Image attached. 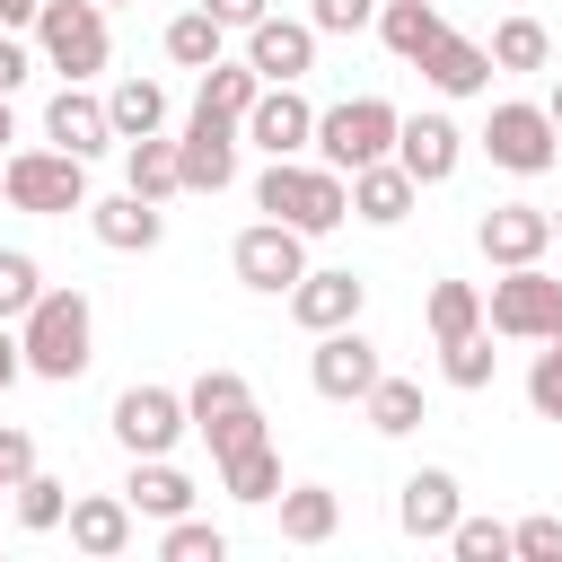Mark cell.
<instances>
[{"instance_id": "6da1fadb", "label": "cell", "mask_w": 562, "mask_h": 562, "mask_svg": "<svg viewBox=\"0 0 562 562\" xmlns=\"http://www.w3.org/2000/svg\"><path fill=\"white\" fill-rule=\"evenodd\" d=\"M18 351H26V378L70 386L97 360V307H88V290H35V307L18 316Z\"/></svg>"}, {"instance_id": "7a4b0ae2", "label": "cell", "mask_w": 562, "mask_h": 562, "mask_svg": "<svg viewBox=\"0 0 562 562\" xmlns=\"http://www.w3.org/2000/svg\"><path fill=\"white\" fill-rule=\"evenodd\" d=\"M255 211L281 220V228H299V237H325V228L351 220V176H334L325 158H316V167H307V158H272V167L255 176Z\"/></svg>"}, {"instance_id": "3957f363", "label": "cell", "mask_w": 562, "mask_h": 562, "mask_svg": "<svg viewBox=\"0 0 562 562\" xmlns=\"http://www.w3.org/2000/svg\"><path fill=\"white\" fill-rule=\"evenodd\" d=\"M395 123H404V114H395L386 97H342V105L316 114V140H307V149H316L334 176H351V167H369V158H395Z\"/></svg>"}, {"instance_id": "277c9868", "label": "cell", "mask_w": 562, "mask_h": 562, "mask_svg": "<svg viewBox=\"0 0 562 562\" xmlns=\"http://www.w3.org/2000/svg\"><path fill=\"white\" fill-rule=\"evenodd\" d=\"M0 193L35 220H61V211H88V158L70 149H9L0 158Z\"/></svg>"}, {"instance_id": "5b68a950", "label": "cell", "mask_w": 562, "mask_h": 562, "mask_svg": "<svg viewBox=\"0 0 562 562\" xmlns=\"http://www.w3.org/2000/svg\"><path fill=\"white\" fill-rule=\"evenodd\" d=\"M483 325L509 334V342H553L562 334V281L544 263H509L492 281V299H483Z\"/></svg>"}, {"instance_id": "8992f818", "label": "cell", "mask_w": 562, "mask_h": 562, "mask_svg": "<svg viewBox=\"0 0 562 562\" xmlns=\"http://www.w3.org/2000/svg\"><path fill=\"white\" fill-rule=\"evenodd\" d=\"M35 53L61 70V79H97L105 70V9L97 0H44V18H35Z\"/></svg>"}, {"instance_id": "52a82bcc", "label": "cell", "mask_w": 562, "mask_h": 562, "mask_svg": "<svg viewBox=\"0 0 562 562\" xmlns=\"http://www.w3.org/2000/svg\"><path fill=\"white\" fill-rule=\"evenodd\" d=\"M483 158L509 167V176H544V167L562 158V132L544 123V105L509 97V105H492V123H483Z\"/></svg>"}, {"instance_id": "ba28073f", "label": "cell", "mask_w": 562, "mask_h": 562, "mask_svg": "<svg viewBox=\"0 0 562 562\" xmlns=\"http://www.w3.org/2000/svg\"><path fill=\"white\" fill-rule=\"evenodd\" d=\"M378 342L360 334V325H334V334H316V351H307V386L325 395V404H360L369 386H378Z\"/></svg>"}, {"instance_id": "9c48e42d", "label": "cell", "mask_w": 562, "mask_h": 562, "mask_svg": "<svg viewBox=\"0 0 562 562\" xmlns=\"http://www.w3.org/2000/svg\"><path fill=\"white\" fill-rule=\"evenodd\" d=\"M228 263H237V281H246V290L281 299V290L307 272V237H299V228H281V220H255V228H237Z\"/></svg>"}, {"instance_id": "30bf717a", "label": "cell", "mask_w": 562, "mask_h": 562, "mask_svg": "<svg viewBox=\"0 0 562 562\" xmlns=\"http://www.w3.org/2000/svg\"><path fill=\"white\" fill-rule=\"evenodd\" d=\"M105 422H114V439H123L132 457H167V448H176V439L193 430V422H184V395H176V386H123Z\"/></svg>"}, {"instance_id": "8fae6325", "label": "cell", "mask_w": 562, "mask_h": 562, "mask_svg": "<svg viewBox=\"0 0 562 562\" xmlns=\"http://www.w3.org/2000/svg\"><path fill=\"white\" fill-rule=\"evenodd\" d=\"M263 158H299L307 140H316V105L299 97V79H263V97L246 105V123H237Z\"/></svg>"}, {"instance_id": "7c38bea8", "label": "cell", "mask_w": 562, "mask_h": 562, "mask_svg": "<svg viewBox=\"0 0 562 562\" xmlns=\"http://www.w3.org/2000/svg\"><path fill=\"white\" fill-rule=\"evenodd\" d=\"M176 167H184V193H228L237 184V123L193 105L184 114V140H176Z\"/></svg>"}, {"instance_id": "4fadbf2b", "label": "cell", "mask_w": 562, "mask_h": 562, "mask_svg": "<svg viewBox=\"0 0 562 562\" xmlns=\"http://www.w3.org/2000/svg\"><path fill=\"white\" fill-rule=\"evenodd\" d=\"M395 167H404L413 184H448V176L465 167V132H457L448 114H404V123H395Z\"/></svg>"}, {"instance_id": "5bb4252c", "label": "cell", "mask_w": 562, "mask_h": 562, "mask_svg": "<svg viewBox=\"0 0 562 562\" xmlns=\"http://www.w3.org/2000/svg\"><path fill=\"white\" fill-rule=\"evenodd\" d=\"M474 246L509 272V263H544V246H553V211H536V202H492L483 220H474Z\"/></svg>"}, {"instance_id": "9a60e30c", "label": "cell", "mask_w": 562, "mask_h": 562, "mask_svg": "<svg viewBox=\"0 0 562 562\" xmlns=\"http://www.w3.org/2000/svg\"><path fill=\"white\" fill-rule=\"evenodd\" d=\"M281 299H290V316H299L307 334H334V325H360L369 281H360V272H316V263H307V272H299Z\"/></svg>"}, {"instance_id": "2e32d148", "label": "cell", "mask_w": 562, "mask_h": 562, "mask_svg": "<svg viewBox=\"0 0 562 562\" xmlns=\"http://www.w3.org/2000/svg\"><path fill=\"white\" fill-rule=\"evenodd\" d=\"M246 70H255V79H307V70H316V26L263 9V18L246 26Z\"/></svg>"}, {"instance_id": "e0dca14e", "label": "cell", "mask_w": 562, "mask_h": 562, "mask_svg": "<svg viewBox=\"0 0 562 562\" xmlns=\"http://www.w3.org/2000/svg\"><path fill=\"white\" fill-rule=\"evenodd\" d=\"M457 509H465V492H457L448 465H422V474H404V492H395V527H404L413 544H439V536L457 527Z\"/></svg>"}, {"instance_id": "ac0fdd59", "label": "cell", "mask_w": 562, "mask_h": 562, "mask_svg": "<svg viewBox=\"0 0 562 562\" xmlns=\"http://www.w3.org/2000/svg\"><path fill=\"white\" fill-rule=\"evenodd\" d=\"M44 140H53V149H70V158H97V149H114L105 97H88L79 79H61V88H53V105H44Z\"/></svg>"}, {"instance_id": "d6986e66", "label": "cell", "mask_w": 562, "mask_h": 562, "mask_svg": "<svg viewBox=\"0 0 562 562\" xmlns=\"http://www.w3.org/2000/svg\"><path fill=\"white\" fill-rule=\"evenodd\" d=\"M61 527H70V544L88 553V562H114V553H132V501L123 492H79L70 509H61Z\"/></svg>"}, {"instance_id": "ffe728a7", "label": "cell", "mask_w": 562, "mask_h": 562, "mask_svg": "<svg viewBox=\"0 0 562 562\" xmlns=\"http://www.w3.org/2000/svg\"><path fill=\"white\" fill-rule=\"evenodd\" d=\"M88 228H97V246H105V255H149V246L167 237V211H158V202H140V193L123 184L114 202H88Z\"/></svg>"}, {"instance_id": "44dd1931", "label": "cell", "mask_w": 562, "mask_h": 562, "mask_svg": "<svg viewBox=\"0 0 562 562\" xmlns=\"http://www.w3.org/2000/svg\"><path fill=\"white\" fill-rule=\"evenodd\" d=\"M413 70H422L439 97H483V88H492V53H483L474 35H448V26H439V44H430Z\"/></svg>"}, {"instance_id": "7402d4cb", "label": "cell", "mask_w": 562, "mask_h": 562, "mask_svg": "<svg viewBox=\"0 0 562 562\" xmlns=\"http://www.w3.org/2000/svg\"><path fill=\"white\" fill-rule=\"evenodd\" d=\"M413 202H422V184H413L395 158H369V167H351V220H369V228H395Z\"/></svg>"}, {"instance_id": "603a6c76", "label": "cell", "mask_w": 562, "mask_h": 562, "mask_svg": "<svg viewBox=\"0 0 562 562\" xmlns=\"http://www.w3.org/2000/svg\"><path fill=\"white\" fill-rule=\"evenodd\" d=\"M123 501H132V518H184V509H193V474L167 465V457H132Z\"/></svg>"}, {"instance_id": "cb8c5ba5", "label": "cell", "mask_w": 562, "mask_h": 562, "mask_svg": "<svg viewBox=\"0 0 562 562\" xmlns=\"http://www.w3.org/2000/svg\"><path fill=\"white\" fill-rule=\"evenodd\" d=\"M123 184H132L140 202H167V193H184L176 140H167V132H140V140H123Z\"/></svg>"}, {"instance_id": "d4e9b609", "label": "cell", "mask_w": 562, "mask_h": 562, "mask_svg": "<svg viewBox=\"0 0 562 562\" xmlns=\"http://www.w3.org/2000/svg\"><path fill=\"white\" fill-rule=\"evenodd\" d=\"M237 413H255V386H246L237 369H202V378L184 386V422H193L202 439H211L220 422H237Z\"/></svg>"}, {"instance_id": "484cf974", "label": "cell", "mask_w": 562, "mask_h": 562, "mask_svg": "<svg viewBox=\"0 0 562 562\" xmlns=\"http://www.w3.org/2000/svg\"><path fill=\"white\" fill-rule=\"evenodd\" d=\"M272 509H281V544H325V536L342 527V501H334L325 483H290Z\"/></svg>"}, {"instance_id": "4316f807", "label": "cell", "mask_w": 562, "mask_h": 562, "mask_svg": "<svg viewBox=\"0 0 562 562\" xmlns=\"http://www.w3.org/2000/svg\"><path fill=\"white\" fill-rule=\"evenodd\" d=\"M369 26L386 35V53H395V61H422V53L439 44V26H448V18H439L430 0H378V18H369Z\"/></svg>"}, {"instance_id": "83f0119b", "label": "cell", "mask_w": 562, "mask_h": 562, "mask_svg": "<svg viewBox=\"0 0 562 562\" xmlns=\"http://www.w3.org/2000/svg\"><path fill=\"white\" fill-rule=\"evenodd\" d=\"M220 483H228V501H246V509H272V501H281V457H272V439H255V448L220 457Z\"/></svg>"}, {"instance_id": "f1b7e54d", "label": "cell", "mask_w": 562, "mask_h": 562, "mask_svg": "<svg viewBox=\"0 0 562 562\" xmlns=\"http://www.w3.org/2000/svg\"><path fill=\"white\" fill-rule=\"evenodd\" d=\"M158 44H167V61H176V70H211V61H220V44H228V26L193 0L184 18H167V35H158Z\"/></svg>"}, {"instance_id": "f546056e", "label": "cell", "mask_w": 562, "mask_h": 562, "mask_svg": "<svg viewBox=\"0 0 562 562\" xmlns=\"http://www.w3.org/2000/svg\"><path fill=\"white\" fill-rule=\"evenodd\" d=\"M105 123H114V140L167 132V88H158V79H123V88L105 97Z\"/></svg>"}, {"instance_id": "4dcf8cb0", "label": "cell", "mask_w": 562, "mask_h": 562, "mask_svg": "<svg viewBox=\"0 0 562 562\" xmlns=\"http://www.w3.org/2000/svg\"><path fill=\"white\" fill-rule=\"evenodd\" d=\"M492 369H501V351H492V325H474V334L439 342V378H448L457 395H483V386H492Z\"/></svg>"}, {"instance_id": "1f68e13d", "label": "cell", "mask_w": 562, "mask_h": 562, "mask_svg": "<svg viewBox=\"0 0 562 562\" xmlns=\"http://www.w3.org/2000/svg\"><path fill=\"white\" fill-rule=\"evenodd\" d=\"M360 404H369V430H378V439L422 430V386H413V378H395V369H378V386H369Z\"/></svg>"}, {"instance_id": "d6a6232c", "label": "cell", "mask_w": 562, "mask_h": 562, "mask_svg": "<svg viewBox=\"0 0 562 562\" xmlns=\"http://www.w3.org/2000/svg\"><path fill=\"white\" fill-rule=\"evenodd\" d=\"M9 509H18V527H26V536H53V527H61V509H70V483L35 465V474H18V483H9Z\"/></svg>"}, {"instance_id": "836d02e7", "label": "cell", "mask_w": 562, "mask_h": 562, "mask_svg": "<svg viewBox=\"0 0 562 562\" xmlns=\"http://www.w3.org/2000/svg\"><path fill=\"white\" fill-rule=\"evenodd\" d=\"M483 53H492V70H544L553 61V35H544V18H501Z\"/></svg>"}, {"instance_id": "e575fe53", "label": "cell", "mask_w": 562, "mask_h": 562, "mask_svg": "<svg viewBox=\"0 0 562 562\" xmlns=\"http://www.w3.org/2000/svg\"><path fill=\"white\" fill-rule=\"evenodd\" d=\"M430 342H457V334H474L483 325V290L474 281H430Z\"/></svg>"}, {"instance_id": "d590c367", "label": "cell", "mask_w": 562, "mask_h": 562, "mask_svg": "<svg viewBox=\"0 0 562 562\" xmlns=\"http://www.w3.org/2000/svg\"><path fill=\"white\" fill-rule=\"evenodd\" d=\"M255 97H263V79H255L246 61H211V70H202V97H193V105H211V114L246 123V105H255Z\"/></svg>"}, {"instance_id": "8d00e7d4", "label": "cell", "mask_w": 562, "mask_h": 562, "mask_svg": "<svg viewBox=\"0 0 562 562\" xmlns=\"http://www.w3.org/2000/svg\"><path fill=\"white\" fill-rule=\"evenodd\" d=\"M158 553L167 562H228V536L211 518H158Z\"/></svg>"}, {"instance_id": "74e56055", "label": "cell", "mask_w": 562, "mask_h": 562, "mask_svg": "<svg viewBox=\"0 0 562 562\" xmlns=\"http://www.w3.org/2000/svg\"><path fill=\"white\" fill-rule=\"evenodd\" d=\"M439 544H448L457 562H509V527H501V518H465V509H457V527H448Z\"/></svg>"}, {"instance_id": "f35d334b", "label": "cell", "mask_w": 562, "mask_h": 562, "mask_svg": "<svg viewBox=\"0 0 562 562\" xmlns=\"http://www.w3.org/2000/svg\"><path fill=\"white\" fill-rule=\"evenodd\" d=\"M35 290H44V263L18 255V246H0V325H18L35 307Z\"/></svg>"}, {"instance_id": "ab89813d", "label": "cell", "mask_w": 562, "mask_h": 562, "mask_svg": "<svg viewBox=\"0 0 562 562\" xmlns=\"http://www.w3.org/2000/svg\"><path fill=\"white\" fill-rule=\"evenodd\" d=\"M509 553H518V562H562V518H553V509L518 518V527H509Z\"/></svg>"}, {"instance_id": "60d3db41", "label": "cell", "mask_w": 562, "mask_h": 562, "mask_svg": "<svg viewBox=\"0 0 562 562\" xmlns=\"http://www.w3.org/2000/svg\"><path fill=\"white\" fill-rule=\"evenodd\" d=\"M527 404H536L544 422H562V342L536 351V369H527Z\"/></svg>"}, {"instance_id": "b9f144b4", "label": "cell", "mask_w": 562, "mask_h": 562, "mask_svg": "<svg viewBox=\"0 0 562 562\" xmlns=\"http://www.w3.org/2000/svg\"><path fill=\"white\" fill-rule=\"evenodd\" d=\"M369 18H378V0H316V9H307L316 35H360Z\"/></svg>"}, {"instance_id": "7bdbcfd3", "label": "cell", "mask_w": 562, "mask_h": 562, "mask_svg": "<svg viewBox=\"0 0 562 562\" xmlns=\"http://www.w3.org/2000/svg\"><path fill=\"white\" fill-rule=\"evenodd\" d=\"M18 474H35V439H26V430H9V422H0V492H9V483H18Z\"/></svg>"}, {"instance_id": "ee69618b", "label": "cell", "mask_w": 562, "mask_h": 562, "mask_svg": "<svg viewBox=\"0 0 562 562\" xmlns=\"http://www.w3.org/2000/svg\"><path fill=\"white\" fill-rule=\"evenodd\" d=\"M26 70H35V53H26V44L0 26V97H18V88H26Z\"/></svg>"}, {"instance_id": "f6af8a7d", "label": "cell", "mask_w": 562, "mask_h": 562, "mask_svg": "<svg viewBox=\"0 0 562 562\" xmlns=\"http://www.w3.org/2000/svg\"><path fill=\"white\" fill-rule=\"evenodd\" d=\"M26 378V351H18V325H0V395Z\"/></svg>"}, {"instance_id": "bcb514c9", "label": "cell", "mask_w": 562, "mask_h": 562, "mask_svg": "<svg viewBox=\"0 0 562 562\" xmlns=\"http://www.w3.org/2000/svg\"><path fill=\"white\" fill-rule=\"evenodd\" d=\"M202 9H211V18H220V26H255V18H263V9H272V0H202Z\"/></svg>"}, {"instance_id": "7dc6e473", "label": "cell", "mask_w": 562, "mask_h": 562, "mask_svg": "<svg viewBox=\"0 0 562 562\" xmlns=\"http://www.w3.org/2000/svg\"><path fill=\"white\" fill-rule=\"evenodd\" d=\"M35 18H44V0H0V26H9V35H18V26H35Z\"/></svg>"}, {"instance_id": "c3c4849f", "label": "cell", "mask_w": 562, "mask_h": 562, "mask_svg": "<svg viewBox=\"0 0 562 562\" xmlns=\"http://www.w3.org/2000/svg\"><path fill=\"white\" fill-rule=\"evenodd\" d=\"M544 123H553V132H562V79H553V97H544Z\"/></svg>"}, {"instance_id": "681fc988", "label": "cell", "mask_w": 562, "mask_h": 562, "mask_svg": "<svg viewBox=\"0 0 562 562\" xmlns=\"http://www.w3.org/2000/svg\"><path fill=\"white\" fill-rule=\"evenodd\" d=\"M0 140H18V123H9V97H0Z\"/></svg>"}, {"instance_id": "f907efd6", "label": "cell", "mask_w": 562, "mask_h": 562, "mask_svg": "<svg viewBox=\"0 0 562 562\" xmlns=\"http://www.w3.org/2000/svg\"><path fill=\"white\" fill-rule=\"evenodd\" d=\"M97 9H123V0H97Z\"/></svg>"}, {"instance_id": "816d5d0a", "label": "cell", "mask_w": 562, "mask_h": 562, "mask_svg": "<svg viewBox=\"0 0 562 562\" xmlns=\"http://www.w3.org/2000/svg\"><path fill=\"white\" fill-rule=\"evenodd\" d=\"M553 237H562V211H553Z\"/></svg>"}, {"instance_id": "f5cc1de1", "label": "cell", "mask_w": 562, "mask_h": 562, "mask_svg": "<svg viewBox=\"0 0 562 562\" xmlns=\"http://www.w3.org/2000/svg\"><path fill=\"white\" fill-rule=\"evenodd\" d=\"M553 342H562V334H553Z\"/></svg>"}]
</instances>
